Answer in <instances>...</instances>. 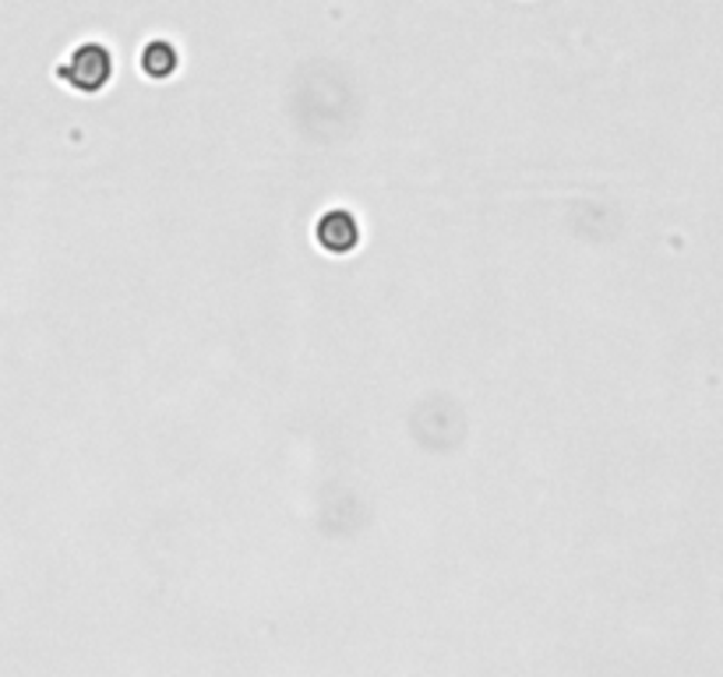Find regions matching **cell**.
Instances as JSON below:
<instances>
[{"label": "cell", "instance_id": "3957f363", "mask_svg": "<svg viewBox=\"0 0 723 677\" xmlns=\"http://www.w3.org/2000/svg\"><path fill=\"white\" fill-rule=\"evenodd\" d=\"M138 68H141L145 78H152V81L174 78V71H177V47L170 43V39H149V43H145L141 53H138Z\"/></svg>", "mask_w": 723, "mask_h": 677}, {"label": "cell", "instance_id": "7a4b0ae2", "mask_svg": "<svg viewBox=\"0 0 723 677\" xmlns=\"http://www.w3.org/2000/svg\"><path fill=\"white\" fill-rule=\"evenodd\" d=\"M315 240L325 255H354L364 240V230H360V219L349 212V209H328L318 216L315 222Z\"/></svg>", "mask_w": 723, "mask_h": 677}, {"label": "cell", "instance_id": "6da1fadb", "mask_svg": "<svg viewBox=\"0 0 723 677\" xmlns=\"http://www.w3.org/2000/svg\"><path fill=\"white\" fill-rule=\"evenodd\" d=\"M113 78V53L102 43H81L68 53L65 64H57V81H65L75 92H102Z\"/></svg>", "mask_w": 723, "mask_h": 677}]
</instances>
